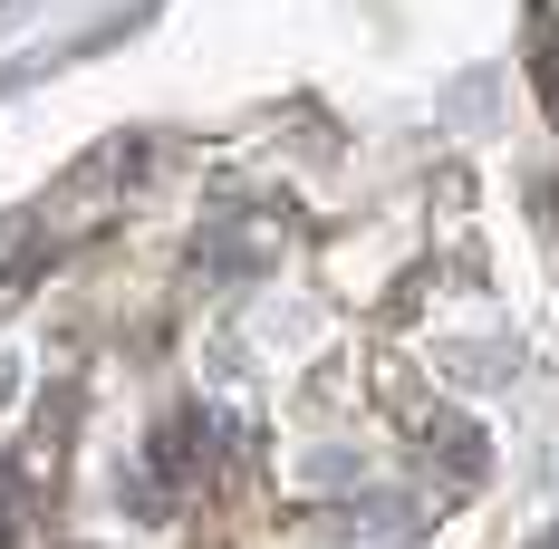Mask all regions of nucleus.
<instances>
[{"label": "nucleus", "mask_w": 559, "mask_h": 549, "mask_svg": "<svg viewBox=\"0 0 559 549\" xmlns=\"http://www.w3.org/2000/svg\"><path fill=\"white\" fill-rule=\"evenodd\" d=\"M540 549H559V540H540Z\"/></svg>", "instance_id": "nucleus-2"}, {"label": "nucleus", "mask_w": 559, "mask_h": 549, "mask_svg": "<svg viewBox=\"0 0 559 549\" xmlns=\"http://www.w3.org/2000/svg\"><path fill=\"white\" fill-rule=\"evenodd\" d=\"M10 521H20V473L0 463V549H10Z\"/></svg>", "instance_id": "nucleus-1"}]
</instances>
